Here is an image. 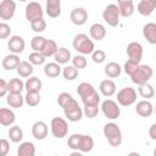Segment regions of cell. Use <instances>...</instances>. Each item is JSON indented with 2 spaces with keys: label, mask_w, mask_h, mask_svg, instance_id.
Wrapping results in <instances>:
<instances>
[{
  "label": "cell",
  "mask_w": 156,
  "mask_h": 156,
  "mask_svg": "<svg viewBox=\"0 0 156 156\" xmlns=\"http://www.w3.org/2000/svg\"><path fill=\"white\" fill-rule=\"evenodd\" d=\"M40 94L35 93V91H27L26 96H24V102L29 106V107H35L40 104Z\"/></svg>",
  "instance_id": "cell-35"
},
{
  "label": "cell",
  "mask_w": 156,
  "mask_h": 156,
  "mask_svg": "<svg viewBox=\"0 0 156 156\" xmlns=\"http://www.w3.org/2000/svg\"><path fill=\"white\" fill-rule=\"evenodd\" d=\"M72 98H73V96H72L71 94H68V93H61V94L57 96V104H58V106L63 107Z\"/></svg>",
  "instance_id": "cell-48"
},
{
  "label": "cell",
  "mask_w": 156,
  "mask_h": 156,
  "mask_svg": "<svg viewBox=\"0 0 156 156\" xmlns=\"http://www.w3.org/2000/svg\"><path fill=\"white\" fill-rule=\"evenodd\" d=\"M6 102L12 108H20L24 104V96H22L21 93H7Z\"/></svg>",
  "instance_id": "cell-19"
},
{
  "label": "cell",
  "mask_w": 156,
  "mask_h": 156,
  "mask_svg": "<svg viewBox=\"0 0 156 156\" xmlns=\"http://www.w3.org/2000/svg\"><path fill=\"white\" fill-rule=\"evenodd\" d=\"M16 11V2L13 0H2L0 2V18L9 21L13 17Z\"/></svg>",
  "instance_id": "cell-12"
},
{
  "label": "cell",
  "mask_w": 156,
  "mask_h": 156,
  "mask_svg": "<svg viewBox=\"0 0 156 156\" xmlns=\"http://www.w3.org/2000/svg\"><path fill=\"white\" fill-rule=\"evenodd\" d=\"M98 113H99V105H84L83 115H85V117L94 118L98 116Z\"/></svg>",
  "instance_id": "cell-44"
},
{
  "label": "cell",
  "mask_w": 156,
  "mask_h": 156,
  "mask_svg": "<svg viewBox=\"0 0 156 156\" xmlns=\"http://www.w3.org/2000/svg\"><path fill=\"white\" fill-rule=\"evenodd\" d=\"M156 7V0H140L136 5V11L141 16H150Z\"/></svg>",
  "instance_id": "cell-16"
},
{
  "label": "cell",
  "mask_w": 156,
  "mask_h": 156,
  "mask_svg": "<svg viewBox=\"0 0 156 156\" xmlns=\"http://www.w3.org/2000/svg\"><path fill=\"white\" fill-rule=\"evenodd\" d=\"M127 55H128V60H132L134 62L140 63L141 58H143V46L138 41H130L127 45Z\"/></svg>",
  "instance_id": "cell-11"
},
{
  "label": "cell",
  "mask_w": 156,
  "mask_h": 156,
  "mask_svg": "<svg viewBox=\"0 0 156 156\" xmlns=\"http://www.w3.org/2000/svg\"><path fill=\"white\" fill-rule=\"evenodd\" d=\"M30 28L33 32L35 33H41L46 29V22L44 18H40V20H35L33 22H30Z\"/></svg>",
  "instance_id": "cell-43"
},
{
  "label": "cell",
  "mask_w": 156,
  "mask_h": 156,
  "mask_svg": "<svg viewBox=\"0 0 156 156\" xmlns=\"http://www.w3.org/2000/svg\"><path fill=\"white\" fill-rule=\"evenodd\" d=\"M62 74L66 80H74L78 77V69L74 66H66L62 71Z\"/></svg>",
  "instance_id": "cell-38"
},
{
  "label": "cell",
  "mask_w": 156,
  "mask_h": 156,
  "mask_svg": "<svg viewBox=\"0 0 156 156\" xmlns=\"http://www.w3.org/2000/svg\"><path fill=\"white\" fill-rule=\"evenodd\" d=\"M45 56L40 52V51H33V52H30L29 55H28V60H29V62L32 63V65H43L44 62H45Z\"/></svg>",
  "instance_id": "cell-37"
},
{
  "label": "cell",
  "mask_w": 156,
  "mask_h": 156,
  "mask_svg": "<svg viewBox=\"0 0 156 156\" xmlns=\"http://www.w3.org/2000/svg\"><path fill=\"white\" fill-rule=\"evenodd\" d=\"M20 57L17 54H10V55H6L4 58H2V67L7 71H12V69H16L17 65L20 63Z\"/></svg>",
  "instance_id": "cell-24"
},
{
  "label": "cell",
  "mask_w": 156,
  "mask_h": 156,
  "mask_svg": "<svg viewBox=\"0 0 156 156\" xmlns=\"http://www.w3.org/2000/svg\"><path fill=\"white\" fill-rule=\"evenodd\" d=\"M139 66V63L138 62H134V61H132V60H128L126 63H124V67H123V69H124V72L128 74V76H130L134 71H135V68Z\"/></svg>",
  "instance_id": "cell-47"
},
{
  "label": "cell",
  "mask_w": 156,
  "mask_h": 156,
  "mask_svg": "<svg viewBox=\"0 0 156 156\" xmlns=\"http://www.w3.org/2000/svg\"><path fill=\"white\" fill-rule=\"evenodd\" d=\"M149 136L151 138V140H156V123H152V124L150 126Z\"/></svg>",
  "instance_id": "cell-51"
},
{
  "label": "cell",
  "mask_w": 156,
  "mask_h": 156,
  "mask_svg": "<svg viewBox=\"0 0 156 156\" xmlns=\"http://www.w3.org/2000/svg\"><path fill=\"white\" fill-rule=\"evenodd\" d=\"M77 94L80 96L84 105H99L100 95L94 87L88 82H82L77 88Z\"/></svg>",
  "instance_id": "cell-1"
},
{
  "label": "cell",
  "mask_w": 156,
  "mask_h": 156,
  "mask_svg": "<svg viewBox=\"0 0 156 156\" xmlns=\"http://www.w3.org/2000/svg\"><path fill=\"white\" fill-rule=\"evenodd\" d=\"M45 40H46V38H44L41 35H35L30 40V48L34 51H40L43 45H44V43H45Z\"/></svg>",
  "instance_id": "cell-41"
},
{
  "label": "cell",
  "mask_w": 156,
  "mask_h": 156,
  "mask_svg": "<svg viewBox=\"0 0 156 156\" xmlns=\"http://www.w3.org/2000/svg\"><path fill=\"white\" fill-rule=\"evenodd\" d=\"M102 132H104V135L111 146L117 147L122 144V132L116 123H113V122L106 123L104 126Z\"/></svg>",
  "instance_id": "cell-3"
},
{
  "label": "cell",
  "mask_w": 156,
  "mask_h": 156,
  "mask_svg": "<svg viewBox=\"0 0 156 156\" xmlns=\"http://www.w3.org/2000/svg\"><path fill=\"white\" fill-rule=\"evenodd\" d=\"M15 121H16V115L12 110L6 108V107L0 108V124L9 127V126L13 124Z\"/></svg>",
  "instance_id": "cell-20"
},
{
  "label": "cell",
  "mask_w": 156,
  "mask_h": 156,
  "mask_svg": "<svg viewBox=\"0 0 156 156\" xmlns=\"http://www.w3.org/2000/svg\"><path fill=\"white\" fill-rule=\"evenodd\" d=\"M133 0H117V6H122V5H127V4H132Z\"/></svg>",
  "instance_id": "cell-52"
},
{
  "label": "cell",
  "mask_w": 156,
  "mask_h": 156,
  "mask_svg": "<svg viewBox=\"0 0 156 156\" xmlns=\"http://www.w3.org/2000/svg\"><path fill=\"white\" fill-rule=\"evenodd\" d=\"M135 111L141 117H150L154 113V106L149 100H141L136 102Z\"/></svg>",
  "instance_id": "cell-18"
},
{
  "label": "cell",
  "mask_w": 156,
  "mask_h": 156,
  "mask_svg": "<svg viewBox=\"0 0 156 156\" xmlns=\"http://www.w3.org/2000/svg\"><path fill=\"white\" fill-rule=\"evenodd\" d=\"M10 150V144L6 139H0V156H6Z\"/></svg>",
  "instance_id": "cell-49"
},
{
  "label": "cell",
  "mask_w": 156,
  "mask_h": 156,
  "mask_svg": "<svg viewBox=\"0 0 156 156\" xmlns=\"http://www.w3.org/2000/svg\"><path fill=\"white\" fill-rule=\"evenodd\" d=\"M91 55V60H93V62H95V63H102L105 60H106V54H105V51L104 50H101V49H94V51L90 54Z\"/></svg>",
  "instance_id": "cell-45"
},
{
  "label": "cell",
  "mask_w": 156,
  "mask_h": 156,
  "mask_svg": "<svg viewBox=\"0 0 156 156\" xmlns=\"http://www.w3.org/2000/svg\"><path fill=\"white\" fill-rule=\"evenodd\" d=\"M11 34V27L6 22H0V39H6Z\"/></svg>",
  "instance_id": "cell-46"
},
{
  "label": "cell",
  "mask_w": 156,
  "mask_h": 156,
  "mask_svg": "<svg viewBox=\"0 0 156 156\" xmlns=\"http://www.w3.org/2000/svg\"><path fill=\"white\" fill-rule=\"evenodd\" d=\"M54 58H55V62H57L58 65H66L71 60V51L66 48H57L54 55Z\"/></svg>",
  "instance_id": "cell-25"
},
{
  "label": "cell",
  "mask_w": 156,
  "mask_h": 156,
  "mask_svg": "<svg viewBox=\"0 0 156 156\" xmlns=\"http://www.w3.org/2000/svg\"><path fill=\"white\" fill-rule=\"evenodd\" d=\"M104 116L108 119H117L121 115V110H119V106L116 101L111 100V99H107L105 101H102L101 106H100Z\"/></svg>",
  "instance_id": "cell-9"
},
{
  "label": "cell",
  "mask_w": 156,
  "mask_h": 156,
  "mask_svg": "<svg viewBox=\"0 0 156 156\" xmlns=\"http://www.w3.org/2000/svg\"><path fill=\"white\" fill-rule=\"evenodd\" d=\"M9 138L12 143H20L23 138V130L20 126H12L9 129Z\"/></svg>",
  "instance_id": "cell-36"
},
{
  "label": "cell",
  "mask_w": 156,
  "mask_h": 156,
  "mask_svg": "<svg viewBox=\"0 0 156 156\" xmlns=\"http://www.w3.org/2000/svg\"><path fill=\"white\" fill-rule=\"evenodd\" d=\"M136 101V91L134 88L124 87L117 93V102L121 106H130Z\"/></svg>",
  "instance_id": "cell-8"
},
{
  "label": "cell",
  "mask_w": 156,
  "mask_h": 156,
  "mask_svg": "<svg viewBox=\"0 0 156 156\" xmlns=\"http://www.w3.org/2000/svg\"><path fill=\"white\" fill-rule=\"evenodd\" d=\"M152 74H154V71H152L151 66L139 63V66L135 68V71L129 77H130V79L134 84L140 85V84H144V83H149Z\"/></svg>",
  "instance_id": "cell-4"
},
{
  "label": "cell",
  "mask_w": 156,
  "mask_h": 156,
  "mask_svg": "<svg viewBox=\"0 0 156 156\" xmlns=\"http://www.w3.org/2000/svg\"><path fill=\"white\" fill-rule=\"evenodd\" d=\"M16 71H17V74H18L20 77L27 78V77H29V76L33 73L34 68H33V65H32L29 61H21V62L17 65Z\"/></svg>",
  "instance_id": "cell-26"
},
{
  "label": "cell",
  "mask_w": 156,
  "mask_h": 156,
  "mask_svg": "<svg viewBox=\"0 0 156 156\" xmlns=\"http://www.w3.org/2000/svg\"><path fill=\"white\" fill-rule=\"evenodd\" d=\"M62 108L65 112V117L71 122H78L83 117V110L80 108L78 101L74 98H72Z\"/></svg>",
  "instance_id": "cell-5"
},
{
  "label": "cell",
  "mask_w": 156,
  "mask_h": 156,
  "mask_svg": "<svg viewBox=\"0 0 156 156\" xmlns=\"http://www.w3.org/2000/svg\"><path fill=\"white\" fill-rule=\"evenodd\" d=\"M73 49L82 54V55H90L94 49H95V45H94V41L84 33H79L74 37L73 39Z\"/></svg>",
  "instance_id": "cell-2"
},
{
  "label": "cell",
  "mask_w": 156,
  "mask_h": 156,
  "mask_svg": "<svg viewBox=\"0 0 156 156\" xmlns=\"http://www.w3.org/2000/svg\"><path fill=\"white\" fill-rule=\"evenodd\" d=\"M56 50H57V44H56V41L52 40V39H46L45 43H44V45H43V48H41V50H40V52H41L45 57H51V56L55 55Z\"/></svg>",
  "instance_id": "cell-30"
},
{
  "label": "cell",
  "mask_w": 156,
  "mask_h": 156,
  "mask_svg": "<svg viewBox=\"0 0 156 156\" xmlns=\"http://www.w3.org/2000/svg\"><path fill=\"white\" fill-rule=\"evenodd\" d=\"M44 73L49 78H56L61 73V67L57 62H49L44 66Z\"/></svg>",
  "instance_id": "cell-31"
},
{
  "label": "cell",
  "mask_w": 156,
  "mask_h": 156,
  "mask_svg": "<svg viewBox=\"0 0 156 156\" xmlns=\"http://www.w3.org/2000/svg\"><path fill=\"white\" fill-rule=\"evenodd\" d=\"M35 154V146L30 141H23L20 144L17 149V155L18 156H34Z\"/></svg>",
  "instance_id": "cell-27"
},
{
  "label": "cell",
  "mask_w": 156,
  "mask_h": 156,
  "mask_svg": "<svg viewBox=\"0 0 156 156\" xmlns=\"http://www.w3.org/2000/svg\"><path fill=\"white\" fill-rule=\"evenodd\" d=\"M80 138H82V134L79 133H76V134H72L69 138H68V141H67V145L71 150H78L79 149V143H80Z\"/></svg>",
  "instance_id": "cell-42"
},
{
  "label": "cell",
  "mask_w": 156,
  "mask_h": 156,
  "mask_svg": "<svg viewBox=\"0 0 156 156\" xmlns=\"http://www.w3.org/2000/svg\"><path fill=\"white\" fill-rule=\"evenodd\" d=\"M99 89H100V93L104 95V96H112L115 93H116V84L112 79H104L100 85H99Z\"/></svg>",
  "instance_id": "cell-23"
},
{
  "label": "cell",
  "mask_w": 156,
  "mask_h": 156,
  "mask_svg": "<svg viewBox=\"0 0 156 156\" xmlns=\"http://www.w3.org/2000/svg\"><path fill=\"white\" fill-rule=\"evenodd\" d=\"M6 94H7V82L0 78V98L6 96Z\"/></svg>",
  "instance_id": "cell-50"
},
{
  "label": "cell",
  "mask_w": 156,
  "mask_h": 156,
  "mask_svg": "<svg viewBox=\"0 0 156 156\" xmlns=\"http://www.w3.org/2000/svg\"><path fill=\"white\" fill-rule=\"evenodd\" d=\"M20 1H22V2H24V1H27V0H20Z\"/></svg>",
  "instance_id": "cell-53"
},
{
  "label": "cell",
  "mask_w": 156,
  "mask_h": 156,
  "mask_svg": "<svg viewBox=\"0 0 156 156\" xmlns=\"http://www.w3.org/2000/svg\"><path fill=\"white\" fill-rule=\"evenodd\" d=\"M118 10H119V16L121 17H130L134 11H135V6H134V2L132 4H127V5H122V6H118Z\"/></svg>",
  "instance_id": "cell-39"
},
{
  "label": "cell",
  "mask_w": 156,
  "mask_h": 156,
  "mask_svg": "<svg viewBox=\"0 0 156 156\" xmlns=\"http://www.w3.org/2000/svg\"><path fill=\"white\" fill-rule=\"evenodd\" d=\"M50 129H51V134L56 139H62L68 133V124H67L65 118L54 117L51 119V123H50Z\"/></svg>",
  "instance_id": "cell-6"
},
{
  "label": "cell",
  "mask_w": 156,
  "mask_h": 156,
  "mask_svg": "<svg viewBox=\"0 0 156 156\" xmlns=\"http://www.w3.org/2000/svg\"><path fill=\"white\" fill-rule=\"evenodd\" d=\"M69 20L76 26H83L88 20V12L83 7H76L69 13Z\"/></svg>",
  "instance_id": "cell-14"
},
{
  "label": "cell",
  "mask_w": 156,
  "mask_h": 156,
  "mask_svg": "<svg viewBox=\"0 0 156 156\" xmlns=\"http://www.w3.org/2000/svg\"><path fill=\"white\" fill-rule=\"evenodd\" d=\"M24 89V83L20 78H12L7 82V93H22Z\"/></svg>",
  "instance_id": "cell-33"
},
{
  "label": "cell",
  "mask_w": 156,
  "mask_h": 156,
  "mask_svg": "<svg viewBox=\"0 0 156 156\" xmlns=\"http://www.w3.org/2000/svg\"><path fill=\"white\" fill-rule=\"evenodd\" d=\"M143 35L150 44H156V24L154 22H149L143 27Z\"/></svg>",
  "instance_id": "cell-22"
},
{
  "label": "cell",
  "mask_w": 156,
  "mask_h": 156,
  "mask_svg": "<svg viewBox=\"0 0 156 156\" xmlns=\"http://www.w3.org/2000/svg\"><path fill=\"white\" fill-rule=\"evenodd\" d=\"M138 93L141 98L149 100L151 98H154L155 95V90H154V87L149 83H144V84H140L139 88H138Z\"/></svg>",
  "instance_id": "cell-34"
},
{
  "label": "cell",
  "mask_w": 156,
  "mask_h": 156,
  "mask_svg": "<svg viewBox=\"0 0 156 156\" xmlns=\"http://www.w3.org/2000/svg\"><path fill=\"white\" fill-rule=\"evenodd\" d=\"M93 147H94V139L90 135H88V134H82L78 151H80V152H89V151L93 150Z\"/></svg>",
  "instance_id": "cell-32"
},
{
  "label": "cell",
  "mask_w": 156,
  "mask_h": 156,
  "mask_svg": "<svg viewBox=\"0 0 156 156\" xmlns=\"http://www.w3.org/2000/svg\"><path fill=\"white\" fill-rule=\"evenodd\" d=\"M71 60H72V66H74L77 69H83V68H85L87 65H88V61H87L85 56L82 55V54L76 55V56H74L73 58H71Z\"/></svg>",
  "instance_id": "cell-40"
},
{
  "label": "cell",
  "mask_w": 156,
  "mask_h": 156,
  "mask_svg": "<svg viewBox=\"0 0 156 156\" xmlns=\"http://www.w3.org/2000/svg\"><path fill=\"white\" fill-rule=\"evenodd\" d=\"M89 35L91 39L94 40H102L106 35V29H105V26L101 24V23H94L90 26L89 28Z\"/></svg>",
  "instance_id": "cell-21"
},
{
  "label": "cell",
  "mask_w": 156,
  "mask_h": 156,
  "mask_svg": "<svg viewBox=\"0 0 156 156\" xmlns=\"http://www.w3.org/2000/svg\"><path fill=\"white\" fill-rule=\"evenodd\" d=\"M119 10L116 4H108L102 11L104 21L111 27H117L119 24Z\"/></svg>",
  "instance_id": "cell-7"
},
{
  "label": "cell",
  "mask_w": 156,
  "mask_h": 156,
  "mask_svg": "<svg viewBox=\"0 0 156 156\" xmlns=\"http://www.w3.org/2000/svg\"><path fill=\"white\" fill-rule=\"evenodd\" d=\"M105 74L108 77V78H117L121 76L122 73V67L117 63V62H108L106 66H105V69H104Z\"/></svg>",
  "instance_id": "cell-28"
},
{
  "label": "cell",
  "mask_w": 156,
  "mask_h": 156,
  "mask_svg": "<svg viewBox=\"0 0 156 156\" xmlns=\"http://www.w3.org/2000/svg\"><path fill=\"white\" fill-rule=\"evenodd\" d=\"M43 87L41 80L38 77H29L26 83H24V89L27 91H35V93H40Z\"/></svg>",
  "instance_id": "cell-29"
},
{
  "label": "cell",
  "mask_w": 156,
  "mask_h": 156,
  "mask_svg": "<svg viewBox=\"0 0 156 156\" xmlns=\"http://www.w3.org/2000/svg\"><path fill=\"white\" fill-rule=\"evenodd\" d=\"M24 15H26L27 21L30 23V22H33V21H35V20L43 18L44 11H43V7H41V5H40L39 2L32 1V2H29V4L26 6Z\"/></svg>",
  "instance_id": "cell-10"
},
{
  "label": "cell",
  "mask_w": 156,
  "mask_h": 156,
  "mask_svg": "<svg viewBox=\"0 0 156 156\" xmlns=\"http://www.w3.org/2000/svg\"><path fill=\"white\" fill-rule=\"evenodd\" d=\"M48 124L44 121H37L32 126V135L37 140H44L48 136Z\"/></svg>",
  "instance_id": "cell-13"
},
{
  "label": "cell",
  "mask_w": 156,
  "mask_h": 156,
  "mask_svg": "<svg viewBox=\"0 0 156 156\" xmlns=\"http://www.w3.org/2000/svg\"><path fill=\"white\" fill-rule=\"evenodd\" d=\"M7 48L12 54H21L26 48V41L21 35H12L7 41Z\"/></svg>",
  "instance_id": "cell-15"
},
{
  "label": "cell",
  "mask_w": 156,
  "mask_h": 156,
  "mask_svg": "<svg viewBox=\"0 0 156 156\" xmlns=\"http://www.w3.org/2000/svg\"><path fill=\"white\" fill-rule=\"evenodd\" d=\"M45 12L50 18H56L61 15V0H46Z\"/></svg>",
  "instance_id": "cell-17"
}]
</instances>
